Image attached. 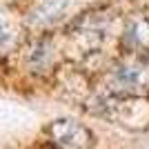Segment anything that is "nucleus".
I'll list each match as a JSON object with an SVG mask.
<instances>
[{"label": "nucleus", "mask_w": 149, "mask_h": 149, "mask_svg": "<svg viewBox=\"0 0 149 149\" xmlns=\"http://www.w3.org/2000/svg\"><path fill=\"white\" fill-rule=\"evenodd\" d=\"M51 143L60 149H89L93 145V134L85 125L71 118H58L47 127Z\"/></svg>", "instance_id": "2"}, {"label": "nucleus", "mask_w": 149, "mask_h": 149, "mask_svg": "<svg viewBox=\"0 0 149 149\" xmlns=\"http://www.w3.org/2000/svg\"><path fill=\"white\" fill-rule=\"evenodd\" d=\"M125 45L129 49H138V47H149V20L147 18H136L127 27L125 33Z\"/></svg>", "instance_id": "4"}, {"label": "nucleus", "mask_w": 149, "mask_h": 149, "mask_svg": "<svg viewBox=\"0 0 149 149\" xmlns=\"http://www.w3.org/2000/svg\"><path fill=\"white\" fill-rule=\"evenodd\" d=\"M111 93L140 96L149 89V67L140 60H129L111 74Z\"/></svg>", "instance_id": "1"}, {"label": "nucleus", "mask_w": 149, "mask_h": 149, "mask_svg": "<svg viewBox=\"0 0 149 149\" xmlns=\"http://www.w3.org/2000/svg\"><path fill=\"white\" fill-rule=\"evenodd\" d=\"M51 58H54V54H51V47L47 40H40V42H36V47L31 49L29 54V67L33 69V71H45V69L51 65Z\"/></svg>", "instance_id": "5"}, {"label": "nucleus", "mask_w": 149, "mask_h": 149, "mask_svg": "<svg viewBox=\"0 0 149 149\" xmlns=\"http://www.w3.org/2000/svg\"><path fill=\"white\" fill-rule=\"evenodd\" d=\"M65 7H67L65 0H40L31 11L29 22L31 25H49L65 11Z\"/></svg>", "instance_id": "3"}]
</instances>
